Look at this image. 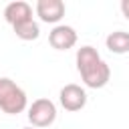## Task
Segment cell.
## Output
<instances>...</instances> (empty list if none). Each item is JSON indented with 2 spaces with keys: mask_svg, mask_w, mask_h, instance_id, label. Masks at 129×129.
<instances>
[{
  "mask_svg": "<svg viewBox=\"0 0 129 129\" xmlns=\"http://www.w3.org/2000/svg\"><path fill=\"white\" fill-rule=\"evenodd\" d=\"M12 30H14V34L20 40H36L40 36V28H38V22H34V18L28 20V22H22V24L12 26Z\"/></svg>",
  "mask_w": 129,
  "mask_h": 129,
  "instance_id": "cell-9",
  "label": "cell"
},
{
  "mask_svg": "<svg viewBox=\"0 0 129 129\" xmlns=\"http://www.w3.org/2000/svg\"><path fill=\"white\" fill-rule=\"evenodd\" d=\"M34 12L42 22L56 26V22H60L62 16H64L67 6H64L62 0H38L36 6H34Z\"/></svg>",
  "mask_w": 129,
  "mask_h": 129,
  "instance_id": "cell-5",
  "label": "cell"
},
{
  "mask_svg": "<svg viewBox=\"0 0 129 129\" xmlns=\"http://www.w3.org/2000/svg\"><path fill=\"white\" fill-rule=\"evenodd\" d=\"M26 117H28L30 125L36 127V129L48 127V125H52L54 119H56V105H54L50 99H46V97L36 99V101H32V105H28Z\"/></svg>",
  "mask_w": 129,
  "mask_h": 129,
  "instance_id": "cell-3",
  "label": "cell"
},
{
  "mask_svg": "<svg viewBox=\"0 0 129 129\" xmlns=\"http://www.w3.org/2000/svg\"><path fill=\"white\" fill-rule=\"evenodd\" d=\"M22 129H36V127H32V125H30V127H22Z\"/></svg>",
  "mask_w": 129,
  "mask_h": 129,
  "instance_id": "cell-11",
  "label": "cell"
},
{
  "mask_svg": "<svg viewBox=\"0 0 129 129\" xmlns=\"http://www.w3.org/2000/svg\"><path fill=\"white\" fill-rule=\"evenodd\" d=\"M48 42L54 50H69L77 44V30L69 24H56L48 32Z\"/></svg>",
  "mask_w": 129,
  "mask_h": 129,
  "instance_id": "cell-6",
  "label": "cell"
},
{
  "mask_svg": "<svg viewBox=\"0 0 129 129\" xmlns=\"http://www.w3.org/2000/svg\"><path fill=\"white\" fill-rule=\"evenodd\" d=\"M4 20H6L10 26L28 22V20H32V6H30L28 2H24V0L10 2V4H6V8H4Z\"/></svg>",
  "mask_w": 129,
  "mask_h": 129,
  "instance_id": "cell-7",
  "label": "cell"
},
{
  "mask_svg": "<svg viewBox=\"0 0 129 129\" xmlns=\"http://www.w3.org/2000/svg\"><path fill=\"white\" fill-rule=\"evenodd\" d=\"M28 109V97L22 87H18L12 79L0 77V111L6 115H18Z\"/></svg>",
  "mask_w": 129,
  "mask_h": 129,
  "instance_id": "cell-2",
  "label": "cell"
},
{
  "mask_svg": "<svg viewBox=\"0 0 129 129\" xmlns=\"http://www.w3.org/2000/svg\"><path fill=\"white\" fill-rule=\"evenodd\" d=\"M58 101H60V107L64 111H81L85 105H87V91L81 87V85H75V83H69L60 89L58 93Z\"/></svg>",
  "mask_w": 129,
  "mask_h": 129,
  "instance_id": "cell-4",
  "label": "cell"
},
{
  "mask_svg": "<svg viewBox=\"0 0 129 129\" xmlns=\"http://www.w3.org/2000/svg\"><path fill=\"white\" fill-rule=\"evenodd\" d=\"M77 71L83 79V83L89 89H103L109 79H111V69L109 64L101 58L99 50L91 44H85L77 50Z\"/></svg>",
  "mask_w": 129,
  "mask_h": 129,
  "instance_id": "cell-1",
  "label": "cell"
},
{
  "mask_svg": "<svg viewBox=\"0 0 129 129\" xmlns=\"http://www.w3.org/2000/svg\"><path fill=\"white\" fill-rule=\"evenodd\" d=\"M105 46L113 54H127L129 52V32H125V30L109 32V36L105 38Z\"/></svg>",
  "mask_w": 129,
  "mask_h": 129,
  "instance_id": "cell-8",
  "label": "cell"
},
{
  "mask_svg": "<svg viewBox=\"0 0 129 129\" xmlns=\"http://www.w3.org/2000/svg\"><path fill=\"white\" fill-rule=\"evenodd\" d=\"M121 12H123V16L129 20V0H121Z\"/></svg>",
  "mask_w": 129,
  "mask_h": 129,
  "instance_id": "cell-10",
  "label": "cell"
}]
</instances>
